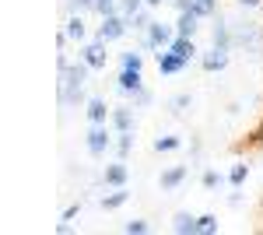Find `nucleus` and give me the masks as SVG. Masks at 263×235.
Here are the masks:
<instances>
[{
    "instance_id": "obj_34",
    "label": "nucleus",
    "mask_w": 263,
    "mask_h": 235,
    "mask_svg": "<svg viewBox=\"0 0 263 235\" xmlns=\"http://www.w3.org/2000/svg\"><path fill=\"white\" fill-rule=\"evenodd\" d=\"M144 4H147V7H158V4H165V0H144Z\"/></svg>"
},
{
    "instance_id": "obj_18",
    "label": "nucleus",
    "mask_w": 263,
    "mask_h": 235,
    "mask_svg": "<svg viewBox=\"0 0 263 235\" xmlns=\"http://www.w3.org/2000/svg\"><path fill=\"white\" fill-rule=\"evenodd\" d=\"M126 200H130V190H126V186H112V193L102 196V207H105V211H116V207L126 204Z\"/></svg>"
},
{
    "instance_id": "obj_14",
    "label": "nucleus",
    "mask_w": 263,
    "mask_h": 235,
    "mask_svg": "<svg viewBox=\"0 0 263 235\" xmlns=\"http://www.w3.org/2000/svg\"><path fill=\"white\" fill-rule=\"evenodd\" d=\"M109 123H112L116 134H126V130L134 126V109H130V105H116L112 116H109Z\"/></svg>"
},
{
    "instance_id": "obj_19",
    "label": "nucleus",
    "mask_w": 263,
    "mask_h": 235,
    "mask_svg": "<svg viewBox=\"0 0 263 235\" xmlns=\"http://www.w3.org/2000/svg\"><path fill=\"white\" fill-rule=\"evenodd\" d=\"M211 39H214V46H221V49H235V46H232V28H228V21H221V18L214 25Z\"/></svg>"
},
{
    "instance_id": "obj_27",
    "label": "nucleus",
    "mask_w": 263,
    "mask_h": 235,
    "mask_svg": "<svg viewBox=\"0 0 263 235\" xmlns=\"http://www.w3.org/2000/svg\"><path fill=\"white\" fill-rule=\"evenodd\" d=\"M190 105H193V98L186 95V92H182V95H176V98H172V102H168V109H172L176 116H179V113H186Z\"/></svg>"
},
{
    "instance_id": "obj_16",
    "label": "nucleus",
    "mask_w": 263,
    "mask_h": 235,
    "mask_svg": "<svg viewBox=\"0 0 263 235\" xmlns=\"http://www.w3.org/2000/svg\"><path fill=\"white\" fill-rule=\"evenodd\" d=\"M126 21H130V32H141V35H144V32L151 28V21H155V18H151V7L144 4L141 11H134V14H130Z\"/></svg>"
},
{
    "instance_id": "obj_9",
    "label": "nucleus",
    "mask_w": 263,
    "mask_h": 235,
    "mask_svg": "<svg viewBox=\"0 0 263 235\" xmlns=\"http://www.w3.org/2000/svg\"><path fill=\"white\" fill-rule=\"evenodd\" d=\"M116 88H120V95H123V98H134V95H137V92L144 88L141 70H120V78H116Z\"/></svg>"
},
{
    "instance_id": "obj_22",
    "label": "nucleus",
    "mask_w": 263,
    "mask_h": 235,
    "mask_svg": "<svg viewBox=\"0 0 263 235\" xmlns=\"http://www.w3.org/2000/svg\"><path fill=\"white\" fill-rule=\"evenodd\" d=\"M141 67H144V57L137 53V49H130V53L120 57V70H141Z\"/></svg>"
},
{
    "instance_id": "obj_20",
    "label": "nucleus",
    "mask_w": 263,
    "mask_h": 235,
    "mask_svg": "<svg viewBox=\"0 0 263 235\" xmlns=\"http://www.w3.org/2000/svg\"><path fill=\"white\" fill-rule=\"evenodd\" d=\"M168 49H176L182 60H193V57H197V46H193V39H190V35H176Z\"/></svg>"
},
{
    "instance_id": "obj_29",
    "label": "nucleus",
    "mask_w": 263,
    "mask_h": 235,
    "mask_svg": "<svg viewBox=\"0 0 263 235\" xmlns=\"http://www.w3.org/2000/svg\"><path fill=\"white\" fill-rule=\"evenodd\" d=\"M179 144H182L179 137H158V140H155V151H158V155H165V151H176Z\"/></svg>"
},
{
    "instance_id": "obj_15",
    "label": "nucleus",
    "mask_w": 263,
    "mask_h": 235,
    "mask_svg": "<svg viewBox=\"0 0 263 235\" xmlns=\"http://www.w3.org/2000/svg\"><path fill=\"white\" fill-rule=\"evenodd\" d=\"M63 32H67V39H70V42H84V35H88L84 18H81V14H67V21H63Z\"/></svg>"
},
{
    "instance_id": "obj_24",
    "label": "nucleus",
    "mask_w": 263,
    "mask_h": 235,
    "mask_svg": "<svg viewBox=\"0 0 263 235\" xmlns=\"http://www.w3.org/2000/svg\"><path fill=\"white\" fill-rule=\"evenodd\" d=\"M200 183H203V190H218V186L224 183V176L218 172V169H207V172L200 176Z\"/></svg>"
},
{
    "instance_id": "obj_25",
    "label": "nucleus",
    "mask_w": 263,
    "mask_h": 235,
    "mask_svg": "<svg viewBox=\"0 0 263 235\" xmlns=\"http://www.w3.org/2000/svg\"><path fill=\"white\" fill-rule=\"evenodd\" d=\"M123 232H126V235H147V232H151V225H147L144 218H134V221L123 225Z\"/></svg>"
},
{
    "instance_id": "obj_5",
    "label": "nucleus",
    "mask_w": 263,
    "mask_h": 235,
    "mask_svg": "<svg viewBox=\"0 0 263 235\" xmlns=\"http://www.w3.org/2000/svg\"><path fill=\"white\" fill-rule=\"evenodd\" d=\"M155 63H158V74H165V78H168V74H182V70L190 67V60H182L176 49H158V53H155Z\"/></svg>"
},
{
    "instance_id": "obj_4",
    "label": "nucleus",
    "mask_w": 263,
    "mask_h": 235,
    "mask_svg": "<svg viewBox=\"0 0 263 235\" xmlns=\"http://www.w3.org/2000/svg\"><path fill=\"white\" fill-rule=\"evenodd\" d=\"M126 32H130V21L123 18L120 11H116V14H105L102 25H99V39L102 42H116V39H123Z\"/></svg>"
},
{
    "instance_id": "obj_30",
    "label": "nucleus",
    "mask_w": 263,
    "mask_h": 235,
    "mask_svg": "<svg viewBox=\"0 0 263 235\" xmlns=\"http://www.w3.org/2000/svg\"><path fill=\"white\" fill-rule=\"evenodd\" d=\"M141 7H144V0H120V14L123 18H130V14L141 11Z\"/></svg>"
},
{
    "instance_id": "obj_31",
    "label": "nucleus",
    "mask_w": 263,
    "mask_h": 235,
    "mask_svg": "<svg viewBox=\"0 0 263 235\" xmlns=\"http://www.w3.org/2000/svg\"><path fill=\"white\" fill-rule=\"evenodd\" d=\"M134 105H137V109H144V105H151V92H147V88H141V92L134 95Z\"/></svg>"
},
{
    "instance_id": "obj_33",
    "label": "nucleus",
    "mask_w": 263,
    "mask_h": 235,
    "mask_svg": "<svg viewBox=\"0 0 263 235\" xmlns=\"http://www.w3.org/2000/svg\"><path fill=\"white\" fill-rule=\"evenodd\" d=\"M78 211H81V204H70V207H67V211H63L60 218H74V214H78Z\"/></svg>"
},
{
    "instance_id": "obj_1",
    "label": "nucleus",
    "mask_w": 263,
    "mask_h": 235,
    "mask_svg": "<svg viewBox=\"0 0 263 235\" xmlns=\"http://www.w3.org/2000/svg\"><path fill=\"white\" fill-rule=\"evenodd\" d=\"M176 39V25H165V21H151V28L141 35V49H168Z\"/></svg>"
},
{
    "instance_id": "obj_17",
    "label": "nucleus",
    "mask_w": 263,
    "mask_h": 235,
    "mask_svg": "<svg viewBox=\"0 0 263 235\" xmlns=\"http://www.w3.org/2000/svg\"><path fill=\"white\" fill-rule=\"evenodd\" d=\"M172 232L176 235H197V218L186 214V211H179V214L172 218Z\"/></svg>"
},
{
    "instance_id": "obj_7",
    "label": "nucleus",
    "mask_w": 263,
    "mask_h": 235,
    "mask_svg": "<svg viewBox=\"0 0 263 235\" xmlns=\"http://www.w3.org/2000/svg\"><path fill=\"white\" fill-rule=\"evenodd\" d=\"M105 46H109V42H102V39H91V42H84V46H81V60L91 67V70H102V67L109 63Z\"/></svg>"
},
{
    "instance_id": "obj_23",
    "label": "nucleus",
    "mask_w": 263,
    "mask_h": 235,
    "mask_svg": "<svg viewBox=\"0 0 263 235\" xmlns=\"http://www.w3.org/2000/svg\"><path fill=\"white\" fill-rule=\"evenodd\" d=\"M218 232V218L214 214H200L197 218V235H214Z\"/></svg>"
},
{
    "instance_id": "obj_2",
    "label": "nucleus",
    "mask_w": 263,
    "mask_h": 235,
    "mask_svg": "<svg viewBox=\"0 0 263 235\" xmlns=\"http://www.w3.org/2000/svg\"><path fill=\"white\" fill-rule=\"evenodd\" d=\"M232 46L260 53V49H263V32H260V25H253V21H242V25L232 32Z\"/></svg>"
},
{
    "instance_id": "obj_6",
    "label": "nucleus",
    "mask_w": 263,
    "mask_h": 235,
    "mask_svg": "<svg viewBox=\"0 0 263 235\" xmlns=\"http://www.w3.org/2000/svg\"><path fill=\"white\" fill-rule=\"evenodd\" d=\"M88 63L78 57V63H67L60 70V88H84V81H88Z\"/></svg>"
},
{
    "instance_id": "obj_8",
    "label": "nucleus",
    "mask_w": 263,
    "mask_h": 235,
    "mask_svg": "<svg viewBox=\"0 0 263 235\" xmlns=\"http://www.w3.org/2000/svg\"><path fill=\"white\" fill-rule=\"evenodd\" d=\"M228 53H232V49L211 46V49H207V53L200 57V67L207 70V74H214V70H224V67H228Z\"/></svg>"
},
{
    "instance_id": "obj_3",
    "label": "nucleus",
    "mask_w": 263,
    "mask_h": 235,
    "mask_svg": "<svg viewBox=\"0 0 263 235\" xmlns=\"http://www.w3.org/2000/svg\"><path fill=\"white\" fill-rule=\"evenodd\" d=\"M109 144H112L109 123H91V126H88V155L91 158H105Z\"/></svg>"
},
{
    "instance_id": "obj_28",
    "label": "nucleus",
    "mask_w": 263,
    "mask_h": 235,
    "mask_svg": "<svg viewBox=\"0 0 263 235\" xmlns=\"http://www.w3.org/2000/svg\"><path fill=\"white\" fill-rule=\"evenodd\" d=\"M81 11H95V0H67V14H81Z\"/></svg>"
},
{
    "instance_id": "obj_10",
    "label": "nucleus",
    "mask_w": 263,
    "mask_h": 235,
    "mask_svg": "<svg viewBox=\"0 0 263 235\" xmlns=\"http://www.w3.org/2000/svg\"><path fill=\"white\" fill-rule=\"evenodd\" d=\"M126 158H116L112 165H105V172H102V183L105 186H126Z\"/></svg>"
},
{
    "instance_id": "obj_21",
    "label": "nucleus",
    "mask_w": 263,
    "mask_h": 235,
    "mask_svg": "<svg viewBox=\"0 0 263 235\" xmlns=\"http://www.w3.org/2000/svg\"><path fill=\"white\" fill-rule=\"evenodd\" d=\"M246 179H249V165H246V161H235V165H232V172H228V183L239 190Z\"/></svg>"
},
{
    "instance_id": "obj_26",
    "label": "nucleus",
    "mask_w": 263,
    "mask_h": 235,
    "mask_svg": "<svg viewBox=\"0 0 263 235\" xmlns=\"http://www.w3.org/2000/svg\"><path fill=\"white\" fill-rule=\"evenodd\" d=\"M130 148H134V134H130V130H126V134H116V155L126 158V155H130Z\"/></svg>"
},
{
    "instance_id": "obj_13",
    "label": "nucleus",
    "mask_w": 263,
    "mask_h": 235,
    "mask_svg": "<svg viewBox=\"0 0 263 235\" xmlns=\"http://www.w3.org/2000/svg\"><path fill=\"white\" fill-rule=\"evenodd\" d=\"M197 25H200V14L197 11H179V18H176V35H197Z\"/></svg>"
},
{
    "instance_id": "obj_12",
    "label": "nucleus",
    "mask_w": 263,
    "mask_h": 235,
    "mask_svg": "<svg viewBox=\"0 0 263 235\" xmlns=\"http://www.w3.org/2000/svg\"><path fill=\"white\" fill-rule=\"evenodd\" d=\"M84 113H88V123H109V116H112L109 105H105V98H99V95L84 102Z\"/></svg>"
},
{
    "instance_id": "obj_32",
    "label": "nucleus",
    "mask_w": 263,
    "mask_h": 235,
    "mask_svg": "<svg viewBox=\"0 0 263 235\" xmlns=\"http://www.w3.org/2000/svg\"><path fill=\"white\" fill-rule=\"evenodd\" d=\"M263 0H239V7H242V11H253V7H260Z\"/></svg>"
},
{
    "instance_id": "obj_11",
    "label": "nucleus",
    "mask_w": 263,
    "mask_h": 235,
    "mask_svg": "<svg viewBox=\"0 0 263 235\" xmlns=\"http://www.w3.org/2000/svg\"><path fill=\"white\" fill-rule=\"evenodd\" d=\"M186 176H190V165H172V169H165L162 172V190H179L182 183H186Z\"/></svg>"
}]
</instances>
